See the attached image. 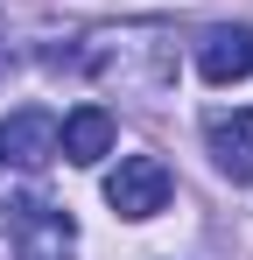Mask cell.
<instances>
[{
	"mask_svg": "<svg viewBox=\"0 0 253 260\" xmlns=\"http://www.w3.org/2000/svg\"><path fill=\"white\" fill-rule=\"evenodd\" d=\"M7 239H14V260H78L71 211H56L42 197H14L7 204Z\"/></svg>",
	"mask_w": 253,
	"mask_h": 260,
	"instance_id": "6da1fadb",
	"label": "cell"
},
{
	"mask_svg": "<svg viewBox=\"0 0 253 260\" xmlns=\"http://www.w3.org/2000/svg\"><path fill=\"white\" fill-rule=\"evenodd\" d=\"M169 190H176V183H169L162 155H126L120 169L106 176V204H113L120 218H155L169 204Z\"/></svg>",
	"mask_w": 253,
	"mask_h": 260,
	"instance_id": "7a4b0ae2",
	"label": "cell"
},
{
	"mask_svg": "<svg viewBox=\"0 0 253 260\" xmlns=\"http://www.w3.org/2000/svg\"><path fill=\"white\" fill-rule=\"evenodd\" d=\"M56 113L49 106H21V113H7L0 120V162H21V169H42V162H56Z\"/></svg>",
	"mask_w": 253,
	"mask_h": 260,
	"instance_id": "3957f363",
	"label": "cell"
},
{
	"mask_svg": "<svg viewBox=\"0 0 253 260\" xmlns=\"http://www.w3.org/2000/svg\"><path fill=\"white\" fill-rule=\"evenodd\" d=\"M204 148L211 162H218V176H232V183H253V113H204Z\"/></svg>",
	"mask_w": 253,
	"mask_h": 260,
	"instance_id": "277c9868",
	"label": "cell"
},
{
	"mask_svg": "<svg viewBox=\"0 0 253 260\" xmlns=\"http://www.w3.org/2000/svg\"><path fill=\"white\" fill-rule=\"evenodd\" d=\"M197 78H204V85H239V78H253V28H204V36H197Z\"/></svg>",
	"mask_w": 253,
	"mask_h": 260,
	"instance_id": "5b68a950",
	"label": "cell"
},
{
	"mask_svg": "<svg viewBox=\"0 0 253 260\" xmlns=\"http://www.w3.org/2000/svg\"><path fill=\"white\" fill-rule=\"evenodd\" d=\"M56 155L78 162V169L106 162V155H113V113H106V106H78V113H64V127H56Z\"/></svg>",
	"mask_w": 253,
	"mask_h": 260,
	"instance_id": "8992f818",
	"label": "cell"
}]
</instances>
